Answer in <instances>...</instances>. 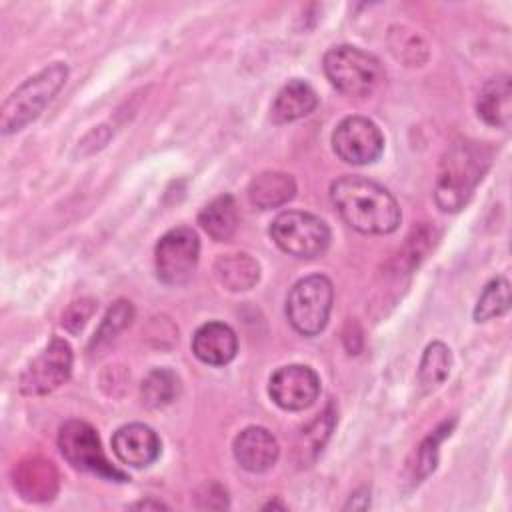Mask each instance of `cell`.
Segmentation results:
<instances>
[{
  "instance_id": "obj_1",
  "label": "cell",
  "mask_w": 512,
  "mask_h": 512,
  "mask_svg": "<svg viewBox=\"0 0 512 512\" xmlns=\"http://www.w3.org/2000/svg\"><path fill=\"white\" fill-rule=\"evenodd\" d=\"M330 200L342 220L362 234H390L402 218L396 198L362 176L336 178L330 184Z\"/></svg>"
},
{
  "instance_id": "obj_2",
  "label": "cell",
  "mask_w": 512,
  "mask_h": 512,
  "mask_svg": "<svg viewBox=\"0 0 512 512\" xmlns=\"http://www.w3.org/2000/svg\"><path fill=\"white\" fill-rule=\"evenodd\" d=\"M492 162V150L476 140L452 144L438 168L434 200L442 212H458L472 198Z\"/></svg>"
},
{
  "instance_id": "obj_3",
  "label": "cell",
  "mask_w": 512,
  "mask_h": 512,
  "mask_svg": "<svg viewBox=\"0 0 512 512\" xmlns=\"http://www.w3.org/2000/svg\"><path fill=\"white\" fill-rule=\"evenodd\" d=\"M68 66L64 62H54L40 70L38 74L24 80L2 104L0 128L4 134H12L34 122L50 100L66 84Z\"/></svg>"
},
{
  "instance_id": "obj_4",
  "label": "cell",
  "mask_w": 512,
  "mask_h": 512,
  "mask_svg": "<svg viewBox=\"0 0 512 512\" xmlns=\"http://www.w3.org/2000/svg\"><path fill=\"white\" fill-rule=\"evenodd\" d=\"M324 72L336 90L354 98L370 96L384 80L380 60L348 44L334 46L324 54Z\"/></svg>"
},
{
  "instance_id": "obj_5",
  "label": "cell",
  "mask_w": 512,
  "mask_h": 512,
  "mask_svg": "<svg viewBox=\"0 0 512 512\" xmlns=\"http://www.w3.org/2000/svg\"><path fill=\"white\" fill-rule=\"evenodd\" d=\"M334 288L322 274L300 278L288 292L286 316L292 328L304 336H316L328 324Z\"/></svg>"
},
{
  "instance_id": "obj_6",
  "label": "cell",
  "mask_w": 512,
  "mask_h": 512,
  "mask_svg": "<svg viewBox=\"0 0 512 512\" xmlns=\"http://www.w3.org/2000/svg\"><path fill=\"white\" fill-rule=\"evenodd\" d=\"M270 236L280 250L296 258L322 256L330 244L328 224L302 210L280 212L270 224Z\"/></svg>"
},
{
  "instance_id": "obj_7",
  "label": "cell",
  "mask_w": 512,
  "mask_h": 512,
  "mask_svg": "<svg viewBox=\"0 0 512 512\" xmlns=\"http://www.w3.org/2000/svg\"><path fill=\"white\" fill-rule=\"evenodd\" d=\"M58 446L66 462L80 470L90 472L112 482H126L128 476L110 464L106 458L96 430L84 420H68L60 426Z\"/></svg>"
},
{
  "instance_id": "obj_8",
  "label": "cell",
  "mask_w": 512,
  "mask_h": 512,
  "mask_svg": "<svg viewBox=\"0 0 512 512\" xmlns=\"http://www.w3.org/2000/svg\"><path fill=\"white\" fill-rule=\"evenodd\" d=\"M200 256V240L192 228L168 230L156 244L154 264L158 278L168 286L184 284L192 278Z\"/></svg>"
},
{
  "instance_id": "obj_9",
  "label": "cell",
  "mask_w": 512,
  "mask_h": 512,
  "mask_svg": "<svg viewBox=\"0 0 512 512\" xmlns=\"http://www.w3.org/2000/svg\"><path fill=\"white\" fill-rule=\"evenodd\" d=\"M72 372V348L54 336L46 348L24 368L18 386L26 396H44L62 386Z\"/></svg>"
},
{
  "instance_id": "obj_10",
  "label": "cell",
  "mask_w": 512,
  "mask_h": 512,
  "mask_svg": "<svg viewBox=\"0 0 512 512\" xmlns=\"http://www.w3.org/2000/svg\"><path fill=\"white\" fill-rule=\"evenodd\" d=\"M332 148L340 160L364 166L382 156L384 136L370 118L348 116L336 124L332 132Z\"/></svg>"
},
{
  "instance_id": "obj_11",
  "label": "cell",
  "mask_w": 512,
  "mask_h": 512,
  "mask_svg": "<svg viewBox=\"0 0 512 512\" xmlns=\"http://www.w3.org/2000/svg\"><path fill=\"white\" fill-rule=\"evenodd\" d=\"M270 398L284 410H304L312 406L320 394L318 374L304 364H288L270 376Z\"/></svg>"
},
{
  "instance_id": "obj_12",
  "label": "cell",
  "mask_w": 512,
  "mask_h": 512,
  "mask_svg": "<svg viewBox=\"0 0 512 512\" xmlns=\"http://www.w3.org/2000/svg\"><path fill=\"white\" fill-rule=\"evenodd\" d=\"M112 450L122 464L132 468H146L158 460L162 442L150 426L132 422L114 432Z\"/></svg>"
},
{
  "instance_id": "obj_13",
  "label": "cell",
  "mask_w": 512,
  "mask_h": 512,
  "mask_svg": "<svg viewBox=\"0 0 512 512\" xmlns=\"http://www.w3.org/2000/svg\"><path fill=\"white\" fill-rule=\"evenodd\" d=\"M232 452L240 468L258 474L276 464L280 446L270 430L262 426H248L234 438Z\"/></svg>"
},
{
  "instance_id": "obj_14",
  "label": "cell",
  "mask_w": 512,
  "mask_h": 512,
  "mask_svg": "<svg viewBox=\"0 0 512 512\" xmlns=\"http://www.w3.org/2000/svg\"><path fill=\"white\" fill-rule=\"evenodd\" d=\"M238 338L234 330L218 320L202 324L192 336V352L198 360L210 366H224L234 360Z\"/></svg>"
},
{
  "instance_id": "obj_15",
  "label": "cell",
  "mask_w": 512,
  "mask_h": 512,
  "mask_svg": "<svg viewBox=\"0 0 512 512\" xmlns=\"http://www.w3.org/2000/svg\"><path fill=\"white\" fill-rule=\"evenodd\" d=\"M14 486L24 500L46 502L58 490V472L50 460L32 456L14 468Z\"/></svg>"
},
{
  "instance_id": "obj_16",
  "label": "cell",
  "mask_w": 512,
  "mask_h": 512,
  "mask_svg": "<svg viewBox=\"0 0 512 512\" xmlns=\"http://www.w3.org/2000/svg\"><path fill=\"white\" fill-rule=\"evenodd\" d=\"M316 106L318 96L314 88L308 82L294 78L288 84H284L276 94L270 108V118L274 124H288L308 116Z\"/></svg>"
},
{
  "instance_id": "obj_17",
  "label": "cell",
  "mask_w": 512,
  "mask_h": 512,
  "mask_svg": "<svg viewBox=\"0 0 512 512\" xmlns=\"http://www.w3.org/2000/svg\"><path fill=\"white\" fill-rule=\"evenodd\" d=\"M476 110L486 124L496 128H508L510 116H512L510 76L502 74L488 80L478 94Z\"/></svg>"
},
{
  "instance_id": "obj_18",
  "label": "cell",
  "mask_w": 512,
  "mask_h": 512,
  "mask_svg": "<svg viewBox=\"0 0 512 512\" xmlns=\"http://www.w3.org/2000/svg\"><path fill=\"white\" fill-rule=\"evenodd\" d=\"M296 194V182L290 174L266 170L254 176L248 184V198L260 210H270L286 204Z\"/></svg>"
},
{
  "instance_id": "obj_19",
  "label": "cell",
  "mask_w": 512,
  "mask_h": 512,
  "mask_svg": "<svg viewBox=\"0 0 512 512\" xmlns=\"http://www.w3.org/2000/svg\"><path fill=\"white\" fill-rule=\"evenodd\" d=\"M214 276L230 292L250 290L260 278V264L246 252L222 254L214 264Z\"/></svg>"
},
{
  "instance_id": "obj_20",
  "label": "cell",
  "mask_w": 512,
  "mask_h": 512,
  "mask_svg": "<svg viewBox=\"0 0 512 512\" xmlns=\"http://www.w3.org/2000/svg\"><path fill=\"white\" fill-rule=\"evenodd\" d=\"M198 224L216 242L232 238L238 228V206L230 194L216 196L198 214Z\"/></svg>"
},
{
  "instance_id": "obj_21",
  "label": "cell",
  "mask_w": 512,
  "mask_h": 512,
  "mask_svg": "<svg viewBox=\"0 0 512 512\" xmlns=\"http://www.w3.org/2000/svg\"><path fill=\"white\" fill-rule=\"evenodd\" d=\"M452 354L444 342H432L426 346L420 368H418V384L424 392L438 388L450 374Z\"/></svg>"
},
{
  "instance_id": "obj_22",
  "label": "cell",
  "mask_w": 512,
  "mask_h": 512,
  "mask_svg": "<svg viewBox=\"0 0 512 512\" xmlns=\"http://www.w3.org/2000/svg\"><path fill=\"white\" fill-rule=\"evenodd\" d=\"M180 392V380L170 368H154L142 382V402L150 410H158L176 400Z\"/></svg>"
},
{
  "instance_id": "obj_23",
  "label": "cell",
  "mask_w": 512,
  "mask_h": 512,
  "mask_svg": "<svg viewBox=\"0 0 512 512\" xmlns=\"http://www.w3.org/2000/svg\"><path fill=\"white\" fill-rule=\"evenodd\" d=\"M508 308H510V284L506 278L498 276L484 286L474 306V320L488 322L492 318L506 314Z\"/></svg>"
},
{
  "instance_id": "obj_24",
  "label": "cell",
  "mask_w": 512,
  "mask_h": 512,
  "mask_svg": "<svg viewBox=\"0 0 512 512\" xmlns=\"http://www.w3.org/2000/svg\"><path fill=\"white\" fill-rule=\"evenodd\" d=\"M134 318V308L128 300H118L110 306V310L106 312L104 320L100 322L92 342H90V348L94 350H100L102 346H108Z\"/></svg>"
},
{
  "instance_id": "obj_25",
  "label": "cell",
  "mask_w": 512,
  "mask_h": 512,
  "mask_svg": "<svg viewBox=\"0 0 512 512\" xmlns=\"http://www.w3.org/2000/svg\"><path fill=\"white\" fill-rule=\"evenodd\" d=\"M454 422H444L440 424L432 434H428L424 438V442L418 446L416 450V462H414V482H420L422 478H426L438 462V446L440 442L450 434Z\"/></svg>"
},
{
  "instance_id": "obj_26",
  "label": "cell",
  "mask_w": 512,
  "mask_h": 512,
  "mask_svg": "<svg viewBox=\"0 0 512 512\" xmlns=\"http://www.w3.org/2000/svg\"><path fill=\"white\" fill-rule=\"evenodd\" d=\"M96 310V300L92 298H80L74 300L62 314V326L70 332V334H78L86 322L90 320V316Z\"/></svg>"
},
{
  "instance_id": "obj_27",
  "label": "cell",
  "mask_w": 512,
  "mask_h": 512,
  "mask_svg": "<svg viewBox=\"0 0 512 512\" xmlns=\"http://www.w3.org/2000/svg\"><path fill=\"white\" fill-rule=\"evenodd\" d=\"M130 508H144V510H146V508H156V510H158V508H168V506L162 504V502H158V500H142V502L132 504Z\"/></svg>"
}]
</instances>
